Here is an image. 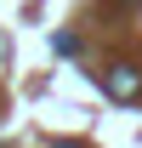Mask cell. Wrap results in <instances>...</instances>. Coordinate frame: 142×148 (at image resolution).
<instances>
[{
    "instance_id": "6da1fadb",
    "label": "cell",
    "mask_w": 142,
    "mask_h": 148,
    "mask_svg": "<svg viewBox=\"0 0 142 148\" xmlns=\"http://www.w3.org/2000/svg\"><path fill=\"white\" fill-rule=\"evenodd\" d=\"M102 86H108V97H119V103H137V97H142V74H137V69H114Z\"/></svg>"
}]
</instances>
